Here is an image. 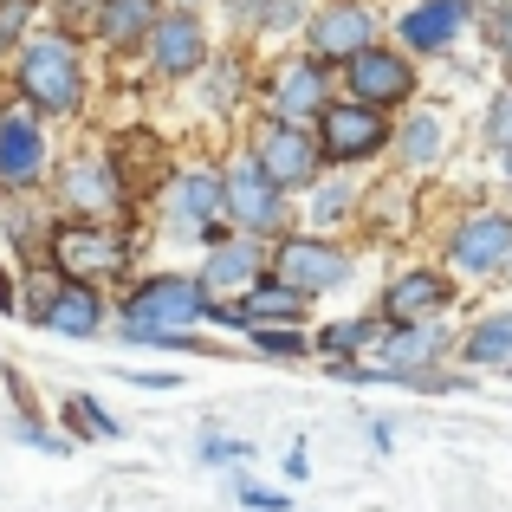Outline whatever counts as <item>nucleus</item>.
Listing matches in <instances>:
<instances>
[{"mask_svg":"<svg viewBox=\"0 0 512 512\" xmlns=\"http://www.w3.org/2000/svg\"><path fill=\"white\" fill-rule=\"evenodd\" d=\"M13 98L39 117H78L85 111V46L59 26H39L13 46Z\"/></svg>","mask_w":512,"mask_h":512,"instance_id":"nucleus-1","label":"nucleus"},{"mask_svg":"<svg viewBox=\"0 0 512 512\" xmlns=\"http://www.w3.org/2000/svg\"><path fill=\"white\" fill-rule=\"evenodd\" d=\"M46 260L59 279H78V286H104V279L130 273V234L111 221H91V214H65L46 234Z\"/></svg>","mask_w":512,"mask_h":512,"instance_id":"nucleus-2","label":"nucleus"},{"mask_svg":"<svg viewBox=\"0 0 512 512\" xmlns=\"http://www.w3.org/2000/svg\"><path fill=\"white\" fill-rule=\"evenodd\" d=\"M214 292L195 273H150L130 286L124 299V338H150V331H201L214 318Z\"/></svg>","mask_w":512,"mask_h":512,"instance_id":"nucleus-3","label":"nucleus"},{"mask_svg":"<svg viewBox=\"0 0 512 512\" xmlns=\"http://www.w3.org/2000/svg\"><path fill=\"white\" fill-rule=\"evenodd\" d=\"M221 221L234 227V234H260V240H279V234L292 227L286 188H279L273 175L253 163L247 150H240L234 163L221 169Z\"/></svg>","mask_w":512,"mask_h":512,"instance_id":"nucleus-4","label":"nucleus"},{"mask_svg":"<svg viewBox=\"0 0 512 512\" xmlns=\"http://www.w3.org/2000/svg\"><path fill=\"white\" fill-rule=\"evenodd\" d=\"M389 111H376V104H357V98H331L325 111L312 117V137H318V156H325V169H357L370 163V156L389 150Z\"/></svg>","mask_w":512,"mask_h":512,"instance_id":"nucleus-5","label":"nucleus"},{"mask_svg":"<svg viewBox=\"0 0 512 512\" xmlns=\"http://www.w3.org/2000/svg\"><path fill=\"white\" fill-rule=\"evenodd\" d=\"M266 273L286 279V286H299L305 299H325V292L350 286V273H357V260L338 247L331 234H279L273 247H266Z\"/></svg>","mask_w":512,"mask_h":512,"instance_id":"nucleus-6","label":"nucleus"},{"mask_svg":"<svg viewBox=\"0 0 512 512\" xmlns=\"http://www.w3.org/2000/svg\"><path fill=\"white\" fill-rule=\"evenodd\" d=\"M247 156L273 175L286 195H305V188L325 175V156H318L312 124H286V117H260L253 137H247Z\"/></svg>","mask_w":512,"mask_h":512,"instance_id":"nucleus-7","label":"nucleus"},{"mask_svg":"<svg viewBox=\"0 0 512 512\" xmlns=\"http://www.w3.org/2000/svg\"><path fill=\"white\" fill-rule=\"evenodd\" d=\"M52 175V137H46V117L33 104L7 98L0 104V188L7 195H26Z\"/></svg>","mask_w":512,"mask_h":512,"instance_id":"nucleus-8","label":"nucleus"},{"mask_svg":"<svg viewBox=\"0 0 512 512\" xmlns=\"http://www.w3.org/2000/svg\"><path fill=\"white\" fill-rule=\"evenodd\" d=\"M376 39H383V13L370 0H318L312 20H305V52L325 59L331 72L344 59H357L363 46H376Z\"/></svg>","mask_w":512,"mask_h":512,"instance_id":"nucleus-9","label":"nucleus"},{"mask_svg":"<svg viewBox=\"0 0 512 512\" xmlns=\"http://www.w3.org/2000/svg\"><path fill=\"white\" fill-rule=\"evenodd\" d=\"M214 46H208V26H201L195 7H163L150 26V39H143V65H150L156 78H195L208 72Z\"/></svg>","mask_w":512,"mask_h":512,"instance_id":"nucleus-10","label":"nucleus"},{"mask_svg":"<svg viewBox=\"0 0 512 512\" xmlns=\"http://www.w3.org/2000/svg\"><path fill=\"white\" fill-rule=\"evenodd\" d=\"M338 72H344V98L376 104V111H396V104L415 98V59L402 46H383V39L363 46L357 59H344Z\"/></svg>","mask_w":512,"mask_h":512,"instance_id":"nucleus-11","label":"nucleus"},{"mask_svg":"<svg viewBox=\"0 0 512 512\" xmlns=\"http://www.w3.org/2000/svg\"><path fill=\"white\" fill-rule=\"evenodd\" d=\"M59 201H65L72 214L111 221V214L130 201V188H124V163H117L111 150H78L72 163L59 169Z\"/></svg>","mask_w":512,"mask_h":512,"instance_id":"nucleus-12","label":"nucleus"},{"mask_svg":"<svg viewBox=\"0 0 512 512\" xmlns=\"http://www.w3.org/2000/svg\"><path fill=\"white\" fill-rule=\"evenodd\" d=\"M474 13H480V0H409L389 33H396V46L409 59H435V52H448L474 26Z\"/></svg>","mask_w":512,"mask_h":512,"instance_id":"nucleus-13","label":"nucleus"},{"mask_svg":"<svg viewBox=\"0 0 512 512\" xmlns=\"http://www.w3.org/2000/svg\"><path fill=\"white\" fill-rule=\"evenodd\" d=\"M331 104V65L312 59V52H292V59L273 65L266 78V117H286V124H312Z\"/></svg>","mask_w":512,"mask_h":512,"instance_id":"nucleus-14","label":"nucleus"},{"mask_svg":"<svg viewBox=\"0 0 512 512\" xmlns=\"http://www.w3.org/2000/svg\"><path fill=\"white\" fill-rule=\"evenodd\" d=\"M512 260V214L506 208H474L461 227L448 234V266L467 279H493Z\"/></svg>","mask_w":512,"mask_h":512,"instance_id":"nucleus-15","label":"nucleus"},{"mask_svg":"<svg viewBox=\"0 0 512 512\" xmlns=\"http://www.w3.org/2000/svg\"><path fill=\"white\" fill-rule=\"evenodd\" d=\"M454 305V273H435V266H402L383 292V318L389 325H422V318H448Z\"/></svg>","mask_w":512,"mask_h":512,"instance_id":"nucleus-16","label":"nucleus"},{"mask_svg":"<svg viewBox=\"0 0 512 512\" xmlns=\"http://www.w3.org/2000/svg\"><path fill=\"white\" fill-rule=\"evenodd\" d=\"M201 286L221 299V292H247L253 279H266V240L260 234H221L208 247V260H201Z\"/></svg>","mask_w":512,"mask_h":512,"instance_id":"nucleus-17","label":"nucleus"},{"mask_svg":"<svg viewBox=\"0 0 512 512\" xmlns=\"http://www.w3.org/2000/svg\"><path fill=\"white\" fill-rule=\"evenodd\" d=\"M163 214L182 234H201L208 221H221V175L214 169H175L163 188Z\"/></svg>","mask_w":512,"mask_h":512,"instance_id":"nucleus-18","label":"nucleus"},{"mask_svg":"<svg viewBox=\"0 0 512 512\" xmlns=\"http://www.w3.org/2000/svg\"><path fill=\"white\" fill-rule=\"evenodd\" d=\"M33 325L59 331V338H98V331H104V299H98V286L59 279V286H52V299L33 312Z\"/></svg>","mask_w":512,"mask_h":512,"instance_id":"nucleus-19","label":"nucleus"},{"mask_svg":"<svg viewBox=\"0 0 512 512\" xmlns=\"http://www.w3.org/2000/svg\"><path fill=\"white\" fill-rule=\"evenodd\" d=\"M163 0H98V20H91V39L111 52H143Z\"/></svg>","mask_w":512,"mask_h":512,"instance_id":"nucleus-20","label":"nucleus"},{"mask_svg":"<svg viewBox=\"0 0 512 512\" xmlns=\"http://www.w3.org/2000/svg\"><path fill=\"white\" fill-rule=\"evenodd\" d=\"M389 150L402 156V169H435L441 150H448V124H441V111H409L402 130H389Z\"/></svg>","mask_w":512,"mask_h":512,"instance_id":"nucleus-21","label":"nucleus"},{"mask_svg":"<svg viewBox=\"0 0 512 512\" xmlns=\"http://www.w3.org/2000/svg\"><path fill=\"white\" fill-rule=\"evenodd\" d=\"M461 363H474V370H512V305L506 312H487L474 331H467Z\"/></svg>","mask_w":512,"mask_h":512,"instance_id":"nucleus-22","label":"nucleus"},{"mask_svg":"<svg viewBox=\"0 0 512 512\" xmlns=\"http://www.w3.org/2000/svg\"><path fill=\"white\" fill-rule=\"evenodd\" d=\"M383 331H389L383 312H376V318H338V325H325V331L312 338V350H318L325 363H338V357H357L363 344H376Z\"/></svg>","mask_w":512,"mask_h":512,"instance_id":"nucleus-23","label":"nucleus"},{"mask_svg":"<svg viewBox=\"0 0 512 512\" xmlns=\"http://www.w3.org/2000/svg\"><path fill=\"white\" fill-rule=\"evenodd\" d=\"M305 195H312V221H318V227H344L350 214H357V188H350V169L318 175Z\"/></svg>","mask_w":512,"mask_h":512,"instance_id":"nucleus-24","label":"nucleus"},{"mask_svg":"<svg viewBox=\"0 0 512 512\" xmlns=\"http://www.w3.org/2000/svg\"><path fill=\"white\" fill-rule=\"evenodd\" d=\"M39 7H46V0H0V59H13V46L33 33Z\"/></svg>","mask_w":512,"mask_h":512,"instance_id":"nucleus-25","label":"nucleus"},{"mask_svg":"<svg viewBox=\"0 0 512 512\" xmlns=\"http://www.w3.org/2000/svg\"><path fill=\"white\" fill-rule=\"evenodd\" d=\"M247 344L266 350V357H305V350H312L305 325H260V331H247Z\"/></svg>","mask_w":512,"mask_h":512,"instance_id":"nucleus-26","label":"nucleus"},{"mask_svg":"<svg viewBox=\"0 0 512 512\" xmlns=\"http://www.w3.org/2000/svg\"><path fill=\"white\" fill-rule=\"evenodd\" d=\"M65 415H72V428H78V435H104V441H117V435H124V422H111V415H104L91 396H72V402H65Z\"/></svg>","mask_w":512,"mask_h":512,"instance_id":"nucleus-27","label":"nucleus"},{"mask_svg":"<svg viewBox=\"0 0 512 512\" xmlns=\"http://www.w3.org/2000/svg\"><path fill=\"white\" fill-rule=\"evenodd\" d=\"M312 20V0H266L260 7V33H299Z\"/></svg>","mask_w":512,"mask_h":512,"instance_id":"nucleus-28","label":"nucleus"},{"mask_svg":"<svg viewBox=\"0 0 512 512\" xmlns=\"http://www.w3.org/2000/svg\"><path fill=\"white\" fill-rule=\"evenodd\" d=\"M46 7H52V26L72 33V39H85L91 20H98V0H46Z\"/></svg>","mask_w":512,"mask_h":512,"instance_id":"nucleus-29","label":"nucleus"},{"mask_svg":"<svg viewBox=\"0 0 512 512\" xmlns=\"http://www.w3.org/2000/svg\"><path fill=\"white\" fill-rule=\"evenodd\" d=\"M480 130H487V150L493 156L512 150V91H500V98L487 104V124H480Z\"/></svg>","mask_w":512,"mask_h":512,"instance_id":"nucleus-30","label":"nucleus"},{"mask_svg":"<svg viewBox=\"0 0 512 512\" xmlns=\"http://www.w3.org/2000/svg\"><path fill=\"white\" fill-rule=\"evenodd\" d=\"M7 234H13V247H20V260H39V227L26 221V208H7Z\"/></svg>","mask_w":512,"mask_h":512,"instance_id":"nucleus-31","label":"nucleus"},{"mask_svg":"<svg viewBox=\"0 0 512 512\" xmlns=\"http://www.w3.org/2000/svg\"><path fill=\"white\" fill-rule=\"evenodd\" d=\"M201 461H253V441H234V435H208V441H201Z\"/></svg>","mask_w":512,"mask_h":512,"instance_id":"nucleus-32","label":"nucleus"},{"mask_svg":"<svg viewBox=\"0 0 512 512\" xmlns=\"http://www.w3.org/2000/svg\"><path fill=\"white\" fill-rule=\"evenodd\" d=\"M487 33H493V52L512 65V0H493V20H487Z\"/></svg>","mask_w":512,"mask_h":512,"instance_id":"nucleus-33","label":"nucleus"},{"mask_svg":"<svg viewBox=\"0 0 512 512\" xmlns=\"http://www.w3.org/2000/svg\"><path fill=\"white\" fill-rule=\"evenodd\" d=\"M260 7L266 0H227V20H234L240 33H260Z\"/></svg>","mask_w":512,"mask_h":512,"instance_id":"nucleus-34","label":"nucleus"},{"mask_svg":"<svg viewBox=\"0 0 512 512\" xmlns=\"http://www.w3.org/2000/svg\"><path fill=\"white\" fill-rule=\"evenodd\" d=\"M240 500H247L253 512H279V506H286L279 493H266V487H247V480H240Z\"/></svg>","mask_w":512,"mask_h":512,"instance_id":"nucleus-35","label":"nucleus"},{"mask_svg":"<svg viewBox=\"0 0 512 512\" xmlns=\"http://www.w3.org/2000/svg\"><path fill=\"white\" fill-rule=\"evenodd\" d=\"M130 383H150V389H182V376H169V370H130Z\"/></svg>","mask_w":512,"mask_h":512,"instance_id":"nucleus-36","label":"nucleus"},{"mask_svg":"<svg viewBox=\"0 0 512 512\" xmlns=\"http://www.w3.org/2000/svg\"><path fill=\"white\" fill-rule=\"evenodd\" d=\"M13 312H20V292H13V273L0 266V318H13Z\"/></svg>","mask_w":512,"mask_h":512,"instance_id":"nucleus-37","label":"nucleus"},{"mask_svg":"<svg viewBox=\"0 0 512 512\" xmlns=\"http://www.w3.org/2000/svg\"><path fill=\"white\" fill-rule=\"evenodd\" d=\"M305 474H312V461H305V441H299V448L286 454V480H305Z\"/></svg>","mask_w":512,"mask_h":512,"instance_id":"nucleus-38","label":"nucleus"},{"mask_svg":"<svg viewBox=\"0 0 512 512\" xmlns=\"http://www.w3.org/2000/svg\"><path fill=\"white\" fill-rule=\"evenodd\" d=\"M163 7H195V13H201V7H208V0H163Z\"/></svg>","mask_w":512,"mask_h":512,"instance_id":"nucleus-39","label":"nucleus"},{"mask_svg":"<svg viewBox=\"0 0 512 512\" xmlns=\"http://www.w3.org/2000/svg\"><path fill=\"white\" fill-rule=\"evenodd\" d=\"M500 175H506V188H512V150H506V156H500Z\"/></svg>","mask_w":512,"mask_h":512,"instance_id":"nucleus-40","label":"nucleus"},{"mask_svg":"<svg viewBox=\"0 0 512 512\" xmlns=\"http://www.w3.org/2000/svg\"><path fill=\"white\" fill-rule=\"evenodd\" d=\"M506 279H512V260H506Z\"/></svg>","mask_w":512,"mask_h":512,"instance_id":"nucleus-41","label":"nucleus"},{"mask_svg":"<svg viewBox=\"0 0 512 512\" xmlns=\"http://www.w3.org/2000/svg\"><path fill=\"white\" fill-rule=\"evenodd\" d=\"M480 7H493V0H480Z\"/></svg>","mask_w":512,"mask_h":512,"instance_id":"nucleus-42","label":"nucleus"},{"mask_svg":"<svg viewBox=\"0 0 512 512\" xmlns=\"http://www.w3.org/2000/svg\"><path fill=\"white\" fill-rule=\"evenodd\" d=\"M506 376H512V370H506Z\"/></svg>","mask_w":512,"mask_h":512,"instance_id":"nucleus-43","label":"nucleus"}]
</instances>
